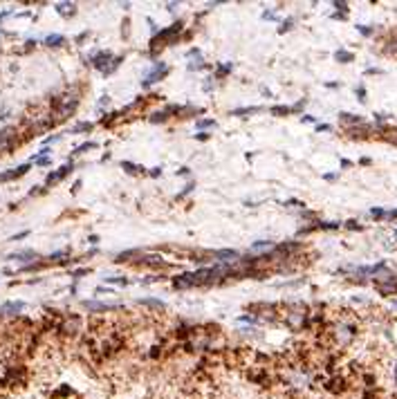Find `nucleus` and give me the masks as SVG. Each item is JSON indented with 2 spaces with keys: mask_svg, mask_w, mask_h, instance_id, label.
<instances>
[{
  "mask_svg": "<svg viewBox=\"0 0 397 399\" xmlns=\"http://www.w3.org/2000/svg\"><path fill=\"white\" fill-rule=\"evenodd\" d=\"M93 148H97V144H95V142H88V144H81L74 152H86V150H93Z\"/></svg>",
  "mask_w": 397,
  "mask_h": 399,
  "instance_id": "11",
  "label": "nucleus"
},
{
  "mask_svg": "<svg viewBox=\"0 0 397 399\" xmlns=\"http://www.w3.org/2000/svg\"><path fill=\"white\" fill-rule=\"evenodd\" d=\"M254 113H258V108H242V110H236L234 115H254Z\"/></svg>",
  "mask_w": 397,
  "mask_h": 399,
  "instance_id": "13",
  "label": "nucleus"
},
{
  "mask_svg": "<svg viewBox=\"0 0 397 399\" xmlns=\"http://www.w3.org/2000/svg\"><path fill=\"white\" fill-rule=\"evenodd\" d=\"M70 168H72V166H63V168H58L56 173H52L48 180H45V187H54V184H56L58 180H63V177L70 173Z\"/></svg>",
  "mask_w": 397,
  "mask_h": 399,
  "instance_id": "5",
  "label": "nucleus"
},
{
  "mask_svg": "<svg viewBox=\"0 0 397 399\" xmlns=\"http://www.w3.org/2000/svg\"><path fill=\"white\" fill-rule=\"evenodd\" d=\"M121 166H124V168H128V173H140V171H142L140 166H133V164H128V162H124V164H121Z\"/></svg>",
  "mask_w": 397,
  "mask_h": 399,
  "instance_id": "12",
  "label": "nucleus"
},
{
  "mask_svg": "<svg viewBox=\"0 0 397 399\" xmlns=\"http://www.w3.org/2000/svg\"><path fill=\"white\" fill-rule=\"evenodd\" d=\"M197 126H200V128H211L213 121H209V119H207V121H197Z\"/></svg>",
  "mask_w": 397,
  "mask_h": 399,
  "instance_id": "15",
  "label": "nucleus"
},
{
  "mask_svg": "<svg viewBox=\"0 0 397 399\" xmlns=\"http://www.w3.org/2000/svg\"><path fill=\"white\" fill-rule=\"evenodd\" d=\"M83 308L90 310V312H110L113 305H105V303H99V301H86Z\"/></svg>",
  "mask_w": 397,
  "mask_h": 399,
  "instance_id": "3",
  "label": "nucleus"
},
{
  "mask_svg": "<svg viewBox=\"0 0 397 399\" xmlns=\"http://www.w3.org/2000/svg\"><path fill=\"white\" fill-rule=\"evenodd\" d=\"M14 146H16V128L0 130V152L14 150Z\"/></svg>",
  "mask_w": 397,
  "mask_h": 399,
  "instance_id": "1",
  "label": "nucleus"
},
{
  "mask_svg": "<svg viewBox=\"0 0 397 399\" xmlns=\"http://www.w3.org/2000/svg\"><path fill=\"white\" fill-rule=\"evenodd\" d=\"M66 38L63 36H48L45 38V45H50V48H58V45H63Z\"/></svg>",
  "mask_w": 397,
  "mask_h": 399,
  "instance_id": "8",
  "label": "nucleus"
},
{
  "mask_svg": "<svg viewBox=\"0 0 397 399\" xmlns=\"http://www.w3.org/2000/svg\"><path fill=\"white\" fill-rule=\"evenodd\" d=\"M93 61H95V66L99 70H105V63H108V61H113V56H110V52H99Z\"/></svg>",
  "mask_w": 397,
  "mask_h": 399,
  "instance_id": "6",
  "label": "nucleus"
},
{
  "mask_svg": "<svg viewBox=\"0 0 397 399\" xmlns=\"http://www.w3.org/2000/svg\"><path fill=\"white\" fill-rule=\"evenodd\" d=\"M334 58L341 61V63H350V61H353V54H350V52H337V54H334Z\"/></svg>",
  "mask_w": 397,
  "mask_h": 399,
  "instance_id": "10",
  "label": "nucleus"
},
{
  "mask_svg": "<svg viewBox=\"0 0 397 399\" xmlns=\"http://www.w3.org/2000/svg\"><path fill=\"white\" fill-rule=\"evenodd\" d=\"M27 171H29V164H23V166H19V168H14L11 173H3V175H0V182H9V180H16V177L25 175Z\"/></svg>",
  "mask_w": 397,
  "mask_h": 399,
  "instance_id": "4",
  "label": "nucleus"
},
{
  "mask_svg": "<svg viewBox=\"0 0 397 399\" xmlns=\"http://www.w3.org/2000/svg\"><path fill=\"white\" fill-rule=\"evenodd\" d=\"M272 113L274 115H289V113H292V108H274Z\"/></svg>",
  "mask_w": 397,
  "mask_h": 399,
  "instance_id": "14",
  "label": "nucleus"
},
{
  "mask_svg": "<svg viewBox=\"0 0 397 399\" xmlns=\"http://www.w3.org/2000/svg\"><path fill=\"white\" fill-rule=\"evenodd\" d=\"M169 74V66H164V63H160L155 70H153L146 79H144V86H150V83H158L160 79H164V76Z\"/></svg>",
  "mask_w": 397,
  "mask_h": 399,
  "instance_id": "2",
  "label": "nucleus"
},
{
  "mask_svg": "<svg viewBox=\"0 0 397 399\" xmlns=\"http://www.w3.org/2000/svg\"><path fill=\"white\" fill-rule=\"evenodd\" d=\"M58 14H63V16H72V14H74V5H72V3L58 5Z\"/></svg>",
  "mask_w": 397,
  "mask_h": 399,
  "instance_id": "9",
  "label": "nucleus"
},
{
  "mask_svg": "<svg viewBox=\"0 0 397 399\" xmlns=\"http://www.w3.org/2000/svg\"><path fill=\"white\" fill-rule=\"evenodd\" d=\"M23 308H25L23 303H7L5 308H3V312H7V314H14V312H23Z\"/></svg>",
  "mask_w": 397,
  "mask_h": 399,
  "instance_id": "7",
  "label": "nucleus"
}]
</instances>
